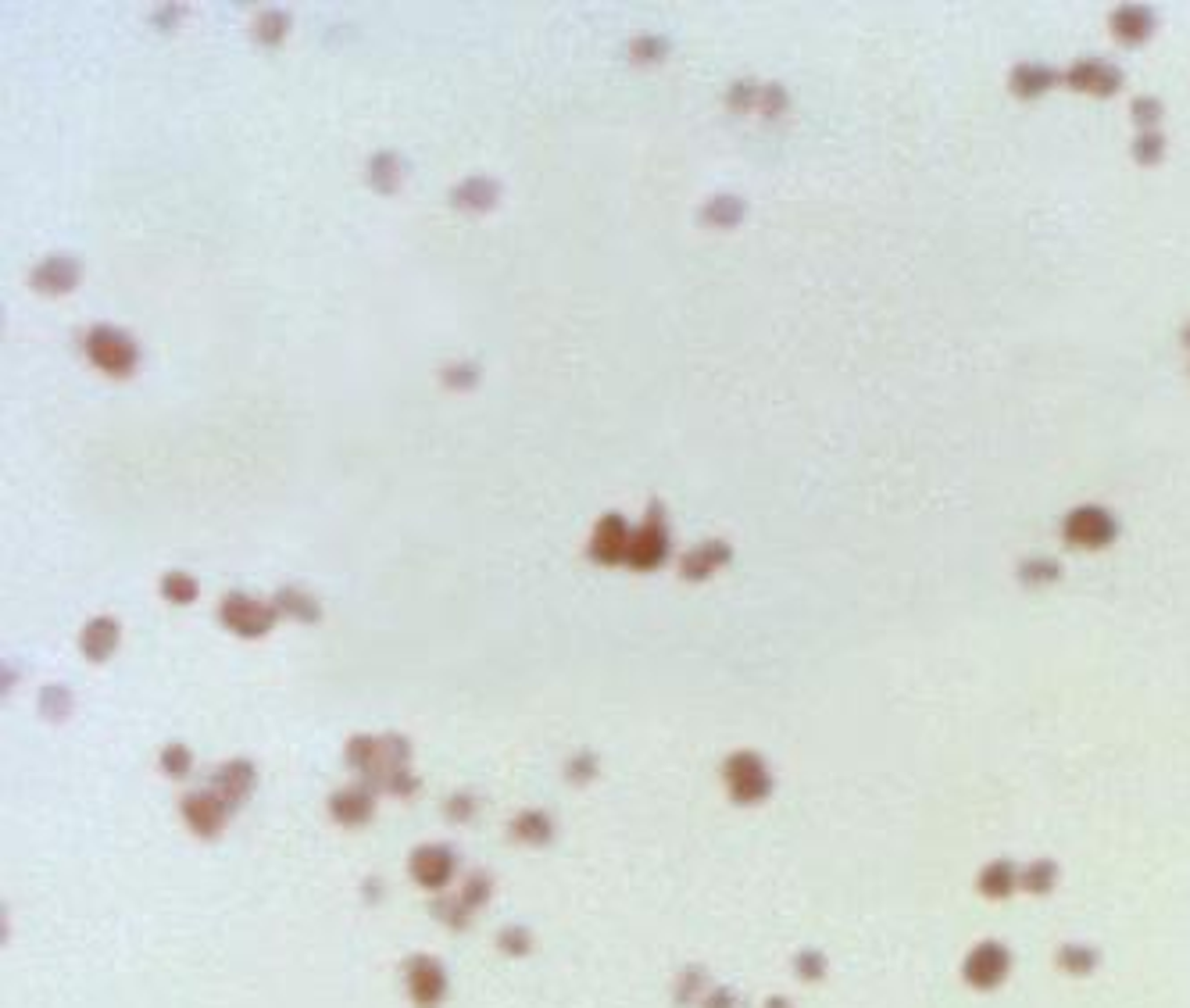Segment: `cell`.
I'll list each match as a JSON object with an SVG mask.
<instances>
[{
  "instance_id": "f546056e",
  "label": "cell",
  "mask_w": 1190,
  "mask_h": 1008,
  "mask_svg": "<svg viewBox=\"0 0 1190 1008\" xmlns=\"http://www.w3.org/2000/svg\"><path fill=\"white\" fill-rule=\"evenodd\" d=\"M826 969H830V962H826V955L819 948H801L794 955V973H798L801 983H823Z\"/></svg>"
},
{
  "instance_id": "7402d4cb",
  "label": "cell",
  "mask_w": 1190,
  "mask_h": 1008,
  "mask_svg": "<svg viewBox=\"0 0 1190 1008\" xmlns=\"http://www.w3.org/2000/svg\"><path fill=\"white\" fill-rule=\"evenodd\" d=\"M1058 883V865L1051 858H1037V862H1026L1019 869V890L1029 897H1044L1054 890Z\"/></svg>"
},
{
  "instance_id": "2e32d148",
  "label": "cell",
  "mask_w": 1190,
  "mask_h": 1008,
  "mask_svg": "<svg viewBox=\"0 0 1190 1008\" xmlns=\"http://www.w3.org/2000/svg\"><path fill=\"white\" fill-rule=\"evenodd\" d=\"M730 555H733L730 544H723V540H708V544L694 547V551H687V555H683V562H680L683 580H690V583L708 580V576H712L719 565L730 562Z\"/></svg>"
},
{
  "instance_id": "ffe728a7",
  "label": "cell",
  "mask_w": 1190,
  "mask_h": 1008,
  "mask_svg": "<svg viewBox=\"0 0 1190 1008\" xmlns=\"http://www.w3.org/2000/svg\"><path fill=\"white\" fill-rule=\"evenodd\" d=\"M1151 29H1155V15H1151L1144 4H1126V8H1119L1112 15V33L1119 36L1122 43L1148 40Z\"/></svg>"
},
{
  "instance_id": "484cf974",
  "label": "cell",
  "mask_w": 1190,
  "mask_h": 1008,
  "mask_svg": "<svg viewBox=\"0 0 1190 1008\" xmlns=\"http://www.w3.org/2000/svg\"><path fill=\"white\" fill-rule=\"evenodd\" d=\"M1058 83V76H1054L1047 65H1019V69L1012 72V90L1019 97H1040L1044 90H1051V86Z\"/></svg>"
},
{
  "instance_id": "277c9868",
  "label": "cell",
  "mask_w": 1190,
  "mask_h": 1008,
  "mask_svg": "<svg viewBox=\"0 0 1190 1008\" xmlns=\"http://www.w3.org/2000/svg\"><path fill=\"white\" fill-rule=\"evenodd\" d=\"M219 619L237 637H265L276 626L280 612H276V605H265V601H255L247 598V594H240V590H233V594L222 598Z\"/></svg>"
},
{
  "instance_id": "9c48e42d",
  "label": "cell",
  "mask_w": 1190,
  "mask_h": 1008,
  "mask_svg": "<svg viewBox=\"0 0 1190 1008\" xmlns=\"http://www.w3.org/2000/svg\"><path fill=\"white\" fill-rule=\"evenodd\" d=\"M183 822H187L190 829H194L201 840H212L222 833V826H226V819H230V808H226V801H222L219 794H215L212 786L208 790H194V794L183 797Z\"/></svg>"
},
{
  "instance_id": "ab89813d",
  "label": "cell",
  "mask_w": 1190,
  "mask_h": 1008,
  "mask_svg": "<svg viewBox=\"0 0 1190 1008\" xmlns=\"http://www.w3.org/2000/svg\"><path fill=\"white\" fill-rule=\"evenodd\" d=\"M383 790H386V794H393V797H411L418 790V776H411L408 769H397V772H390V776L383 779Z\"/></svg>"
},
{
  "instance_id": "5bb4252c",
  "label": "cell",
  "mask_w": 1190,
  "mask_h": 1008,
  "mask_svg": "<svg viewBox=\"0 0 1190 1008\" xmlns=\"http://www.w3.org/2000/svg\"><path fill=\"white\" fill-rule=\"evenodd\" d=\"M119 641H122L119 619L97 616V619H90V623L83 626L79 648H83V655H86L90 662H108L111 655H115V648H119Z\"/></svg>"
},
{
  "instance_id": "d4e9b609",
  "label": "cell",
  "mask_w": 1190,
  "mask_h": 1008,
  "mask_svg": "<svg viewBox=\"0 0 1190 1008\" xmlns=\"http://www.w3.org/2000/svg\"><path fill=\"white\" fill-rule=\"evenodd\" d=\"M400 176H404V165L393 151H379V155L368 162V180L379 194H393L400 187Z\"/></svg>"
},
{
  "instance_id": "5b68a950",
  "label": "cell",
  "mask_w": 1190,
  "mask_h": 1008,
  "mask_svg": "<svg viewBox=\"0 0 1190 1008\" xmlns=\"http://www.w3.org/2000/svg\"><path fill=\"white\" fill-rule=\"evenodd\" d=\"M400 973H404V991L415 1008H436L447 998V973L433 955H422V951L408 955Z\"/></svg>"
},
{
  "instance_id": "cb8c5ba5",
  "label": "cell",
  "mask_w": 1190,
  "mask_h": 1008,
  "mask_svg": "<svg viewBox=\"0 0 1190 1008\" xmlns=\"http://www.w3.org/2000/svg\"><path fill=\"white\" fill-rule=\"evenodd\" d=\"M708 994V969L705 966H687L676 980H672V1001L680 1008L698 1005Z\"/></svg>"
},
{
  "instance_id": "4fadbf2b",
  "label": "cell",
  "mask_w": 1190,
  "mask_h": 1008,
  "mask_svg": "<svg viewBox=\"0 0 1190 1008\" xmlns=\"http://www.w3.org/2000/svg\"><path fill=\"white\" fill-rule=\"evenodd\" d=\"M1065 79L1072 90H1083L1090 97H1112L1122 86V72L1108 61H1080V65H1072Z\"/></svg>"
},
{
  "instance_id": "7bdbcfd3",
  "label": "cell",
  "mask_w": 1190,
  "mask_h": 1008,
  "mask_svg": "<svg viewBox=\"0 0 1190 1008\" xmlns=\"http://www.w3.org/2000/svg\"><path fill=\"white\" fill-rule=\"evenodd\" d=\"M1133 115H1137L1140 126H1155V122L1162 119V104L1151 101V97H1140V101L1133 104Z\"/></svg>"
},
{
  "instance_id": "52a82bcc",
  "label": "cell",
  "mask_w": 1190,
  "mask_h": 1008,
  "mask_svg": "<svg viewBox=\"0 0 1190 1008\" xmlns=\"http://www.w3.org/2000/svg\"><path fill=\"white\" fill-rule=\"evenodd\" d=\"M454 869H458V858L443 844H422L408 858V876L422 890H443L454 880Z\"/></svg>"
},
{
  "instance_id": "1f68e13d",
  "label": "cell",
  "mask_w": 1190,
  "mask_h": 1008,
  "mask_svg": "<svg viewBox=\"0 0 1190 1008\" xmlns=\"http://www.w3.org/2000/svg\"><path fill=\"white\" fill-rule=\"evenodd\" d=\"M497 948H501L504 955H511V958H522V955H529V951H533V933H529L526 926L511 923V926H504V930L497 933Z\"/></svg>"
},
{
  "instance_id": "d590c367",
  "label": "cell",
  "mask_w": 1190,
  "mask_h": 1008,
  "mask_svg": "<svg viewBox=\"0 0 1190 1008\" xmlns=\"http://www.w3.org/2000/svg\"><path fill=\"white\" fill-rule=\"evenodd\" d=\"M40 709L51 723H61V719L72 712V694L65 691V687H47V691L40 694Z\"/></svg>"
},
{
  "instance_id": "ee69618b",
  "label": "cell",
  "mask_w": 1190,
  "mask_h": 1008,
  "mask_svg": "<svg viewBox=\"0 0 1190 1008\" xmlns=\"http://www.w3.org/2000/svg\"><path fill=\"white\" fill-rule=\"evenodd\" d=\"M443 383H451V386H472V383H476V368H472V365L447 368V372H443Z\"/></svg>"
},
{
  "instance_id": "d6a6232c",
  "label": "cell",
  "mask_w": 1190,
  "mask_h": 1008,
  "mask_svg": "<svg viewBox=\"0 0 1190 1008\" xmlns=\"http://www.w3.org/2000/svg\"><path fill=\"white\" fill-rule=\"evenodd\" d=\"M1062 576V565L1054 562V558H1029V562H1022L1019 569V580L1029 583V587H1037V583H1054Z\"/></svg>"
},
{
  "instance_id": "4dcf8cb0",
  "label": "cell",
  "mask_w": 1190,
  "mask_h": 1008,
  "mask_svg": "<svg viewBox=\"0 0 1190 1008\" xmlns=\"http://www.w3.org/2000/svg\"><path fill=\"white\" fill-rule=\"evenodd\" d=\"M162 594L172 605H190V601H197V580L187 573H165Z\"/></svg>"
},
{
  "instance_id": "8fae6325",
  "label": "cell",
  "mask_w": 1190,
  "mask_h": 1008,
  "mask_svg": "<svg viewBox=\"0 0 1190 1008\" xmlns=\"http://www.w3.org/2000/svg\"><path fill=\"white\" fill-rule=\"evenodd\" d=\"M329 815L340 826H365L375 815V786H368L365 779L343 786L329 797Z\"/></svg>"
},
{
  "instance_id": "6da1fadb",
  "label": "cell",
  "mask_w": 1190,
  "mask_h": 1008,
  "mask_svg": "<svg viewBox=\"0 0 1190 1008\" xmlns=\"http://www.w3.org/2000/svg\"><path fill=\"white\" fill-rule=\"evenodd\" d=\"M723 779L737 804H758L773 794V772L755 752H733L723 761Z\"/></svg>"
},
{
  "instance_id": "e575fe53",
  "label": "cell",
  "mask_w": 1190,
  "mask_h": 1008,
  "mask_svg": "<svg viewBox=\"0 0 1190 1008\" xmlns=\"http://www.w3.org/2000/svg\"><path fill=\"white\" fill-rule=\"evenodd\" d=\"M287 29H290L287 11H265V15L255 22V36L262 43H280L283 36H287Z\"/></svg>"
},
{
  "instance_id": "e0dca14e",
  "label": "cell",
  "mask_w": 1190,
  "mask_h": 1008,
  "mask_svg": "<svg viewBox=\"0 0 1190 1008\" xmlns=\"http://www.w3.org/2000/svg\"><path fill=\"white\" fill-rule=\"evenodd\" d=\"M79 282L76 257H47L33 268V286L40 293H65Z\"/></svg>"
},
{
  "instance_id": "836d02e7",
  "label": "cell",
  "mask_w": 1190,
  "mask_h": 1008,
  "mask_svg": "<svg viewBox=\"0 0 1190 1008\" xmlns=\"http://www.w3.org/2000/svg\"><path fill=\"white\" fill-rule=\"evenodd\" d=\"M158 765H162L165 776L183 779L190 772V765H194V755H190L187 744H169V748L162 752V758H158Z\"/></svg>"
},
{
  "instance_id": "f1b7e54d",
  "label": "cell",
  "mask_w": 1190,
  "mask_h": 1008,
  "mask_svg": "<svg viewBox=\"0 0 1190 1008\" xmlns=\"http://www.w3.org/2000/svg\"><path fill=\"white\" fill-rule=\"evenodd\" d=\"M490 894H493V876L486 869H472L465 876V883H461V901H465L468 908H472V912H476V908H483L486 901H490Z\"/></svg>"
},
{
  "instance_id": "83f0119b",
  "label": "cell",
  "mask_w": 1190,
  "mask_h": 1008,
  "mask_svg": "<svg viewBox=\"0 0 1190 1008\" xmlns=\"http://www.w3.org/2000/svg\"><path fill=\"white\" fill-rule=\"evenodd\" d=\"M701 219H705L708 226H737L740 219H744V201L740 197H715V201H708V208L701 212Z\"/></svg>"
},
{
  "instance_id": "7a4b0ae2",
  "label": "cell",
  "mask_w": 1190,
  "mask_h": 1008,
  "mask_svg": "<svg viewBox=\"0 0 1190 1008\" xmlns=\"http://www.w3.org/2000/svg\"><path fill=\"white\" fill-rule=\"evenodd\" d=\"M1012 973V951L1001 940H979L976 948L961 962V980L972 991H997Z\"/></svg>"
},
{
  "instance_id": "7dc6e473",
  "label": "cell",
  "mask_w": 1190,
  "mask_h": 1008,
  "mask_svg": "<svg viewBox=\"0 0 1190 1008\" xmlns=\"http://www.w3.org/2000/svg\"><path fill=\"white\" fill-rule=\"evenodd\" d=\"M1183 340H1187V343H1190V329H1187V333H1183Z\"/></svg>"
},
{
  "instance_id": "44dd1931",
  "label": "cell",
  "mask_w": 1190,
  "mask_h": 1008,
  "mask_svg": "<svg viewBox=\"0 0 1190 1008\" xmlns=\"http://www.w3.org/2000/svg\"><path fill=\"white\" fill-rule=\"evenodd\" d=\"M276 612L280 616H290V619H300V623H318L322 619V608H318V601L311 598V594H304L300 587H283L280 594L273 598Z\"/></svg>"
},
{
  "instance_id": "30bf717a",
  "label": "cell",
  "mask_w": 1190,
  "mask_h": 1008,
  "mask_svg": "<svg viewBox=\"0 0 1190 1008\" xmlns=\"http://www.w3.org/2000/svg\"><path fill=\"white\" fill-rule=\"evenodd\" d=\"M255 783H258V769H255V761H247V758H230L212 776V790L226 801L230 812H237L240 804L251 797Z\"/></svg>"
},
{
  "instance_id": "9a60e30c",
  "label": "cell",
  "mask_w": 1190,
  "mask_h": 1008,
  "mask_svg": "<svg viewBox=\"0 0 1190 1008\" xmlns=\"http://www.w3.org/2000/svg\"><path fill=\"white\" fill-rule=\"evenodd\" d=\"M976 890H979V897H986V901H1004V897H1012L1015 890H1019V869H1015V862H1008V858L986 862L983 869L976 872Z\"/></svg>"
},
{
  "instance_id": "3957f363",
  "label": "cell",
  "mask_w": 1190,
  "mask_h": 1008,
  "mask_svg": "<svg viewBox=\"0 0 1190 1008\" xmlns=\"http://www.w3.org/2000/svg\"><path fill=\"white\" fill-rule=\"evenodd\" d=\"M86 354L108 376H129L137 368V343L111 325H94L86 333Z\"/></svg>"
},
{
  "instance_id": "8992f818",
  "label": "cell",
  "mask_w": 1190,
  "mask_h": 1008,
  "mask_svg": "<svg viewBox=\"0 0 1190 1008\" xmlns=\"http://www.w3.org/2000/svg\"><path fill=\"white\" fill-rule=\"evenodd\" d=\"M665 558H669V526H665V508H662V501H651V508H647V522L630 537L626 562H630L633 569H658Z\"/></svg>"
},
{
  "instance_id": "bcb514c9",
  "label": "cell",
  "mask_w": 1190,
  "mask_h": 1008,
  "mask_svg": "<svg viewBox=\"0 0 1190 1008\" xmlns=\"http://www.w3.org/2000/svg\"><path fill=\"white\" fill-rule=\"evenodd\" d=\"M762 1008H794V1005L787 998H780V994H773V998H766V1005H762Z\"/></svg>"
},
{
  "instance_id": "60d3db41",
  "label": "cell",
  "mask_w": 1190,
  "mask_h": 1008,
  "mask_svg": "<svg viewBox=\"0 0 1190 1008\" xmlns=\"http://www.w3.org/2000/svg\"><path fill=\"white\" fill-rule=\"evenodd\" d=\"M1133 155L1140 158V162H1158L1162 158V137L1158 133H1144V137L1133 144Z\"/></svg>"
},
{
  "instance_id": "f35d334b",
  "label": "cell",
  "mask_w": 1190,
  "mask_h": 1008,
  "mask_svg": "<svg viewBox=\"0 0 1190 1008\" xmlns=\"http://www.w3.org/2000/svg\"><path fill=\"white\" fill-rule=\"evenodd\" d=\"M665 51H669V47H665V40H658V36H640V40H633V47H630L633 61H644V65L658 61Z\"/></svg>"
},
{
  "instance_id": "7c38bea8",
  "label": "cell",
  "mask_w": 1190,
  "mask_h": 1008,
  "mask_svg": "<svg viewBox=\"0 0 1190 1008\" xmlns=\"http://www.w3.org/2000/svg\"><path fill=\"white\" fill-rule=\"evenodd\" d=\"M626 551H630V530H626L622 515L615 512L601 515L594 537H590V558L601 565H615L626 562Z\"/></svg>"
},
{
  "instance_id": "603a6c76",
  "label": "cell",
  "mask_w": 1190,
  "mask_h": 1008,
  "mask_svg": "<svg viewBox=\"0 0 1190 1008\" xmlns=\"http://www.w3.org/2000/svg\"><path fill=\"white\" fill-rule=\"evenodd\" d=\"M1054 962H1058V969H1062L1065 976H1090L1097 966H1101V951L1090 948V944H1062L1058 955H1054Z\"/></svg>"
},
{
  "instance_id": "ba28073f",
  "label": "cell",
  "mask_w": 1190,
  "mask_h": 1008,
  "mask_svg": "<svg viewBox=\"0 0 1190 1008\" xmlns=\"http://www.w3.org/2000/svg\"><path fill=\"white\" fill-rule=\"evenodd\" d=\"M1115 515L1108 508H1097V504H1083L1076 512L1065 515V540L1080 547H1105L1115 540Z\"/></svg>"
},
{
  "instance_id": "74e56055",
  "label": "cell",
  "mask_w": 1190,
  "mask_h": 1008,
  "mask_svg": "<svg viewBox=\"0 0 1190 1008\" xmlns=\"http://www.w3.org/2000/svg\"><path fill=\"white\" fill-rule=\"evenodd\" d=\"M443 815L451 822H468L472 815H476V794L472 790H458V794H451L447 801H443Z\"/></svg>"
},
{
  "instance_id": "b9f144b4",
  "label": "cell",
  "mask_w": 1190,
  "mask_h": 1008,
  "mask_svg": "<svg viewBox=\"0 0 1190 1008\" xmlns=\"http://www.w3.org/2000/svg\"><path fill=\"white\" fill-rule=\"evenodd\" d=\"M701 1008H737V994L730 987H708V994L701 998Z\"/></svg>"
},
{
  "instance_id": "d6986e66",
  "label": "cell",
  "mask_w": 1190,
  "mask_h": 1008,
  "mask_svg": "<svg viewBox=\"0 0 1190 1008\" xmlns=\"http://www.w3.org/2000/svg\"><path fill=\"white\" fill-rule=\"evenodd\" d=\"M511 837L519 840V844L544 847V844H551V837H554V819L547 812H540V808H522V812L511 819Z\"/></svg>"
},
{
  "instance_id": "4316f807",
  "label": "cell",
  "mask_w": 1190,
  "mask_h": 1008,
  "mask_svg": "<svg viewBox=\"0 0 1190 1008\" xmlns=\"http://www.w3.org/2000/svg\"><path fill=\"white\" fill-rule=\"evenodd\" d=\"M429 915H433L436 923L451 926V930H465L468 919H472V908L454 894H433V901H429Z\"/></svg>"
},
{
  "instance_id": "ac0fdd59",
  "label": "cell",
  "mask_w": 1190,
  "mask_h": 1008,
  "mask_svg": "<svg viewBox=\"0 0 1190 1008\" xmlns=\"http://www.w3.org/2000/svg\"><path fill=\"white\" fill-rule=\"evenodd\" d=\"M497 197H501L497 183L486 180V176H476V180H465L461 187H454L451 205L458 208V212H490V208L497 205Z\"/></svg>"
},
{
  "instance_id": "8d00e7d4",
  "label": "cell",
  "mask_w": 1190,
  "mask_h": 1008,
  "mask_svg": "<svg viewBox=\"0 0 1190 1008\" xmlns=\"http://www.w3.org/2000/svg\"><path fill=\"white\" fill-rule=\"evenodd\" d=\"M565 779L576 786L590 783V779H597V755L594 752H579L569 758V765H565Z\"/></svg>"
},
{
  "instance_id": "f6af8a7d",
  "label": "cell",
  "mask_w": 1190,
  "mask_h": 1008,
  "mask_svg": "<svg viewBox=\"0 0 1190 1008\" xmlns=\"http://www.w3.org/2000/svg\"><path fill=\"white\" fill-rule=\"evenodd\" d=\"M365 901H372V905L379 901V880H375V876H372V880H365Z\"/></svg>"
}]
</instances>
